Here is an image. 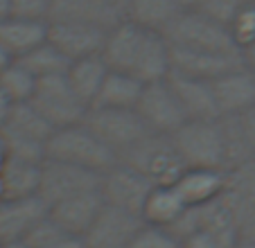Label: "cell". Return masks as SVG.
Returning <instances> with one entry per match:
<instances>
[{
  "instance_id": "f546056e",
  "label": "cell",
  "mask_w": 255,
  "mask_h": 248,
  "mask_svg": "<svg viewBox=\"0 0 255 248\" xmlns=\"http://www.w3.org/2000/svg\"><path fill=\"white\" fill-rule=\"evenodd\" d=\"M237 242V233H222V230H192L181 237V248H233Z\"/></svg>"
},
{
  "instance_id": "8fae6325",
  "label": "cell",
  "mask_w": 255,
  "mask_h": 248,
  "mask_svg": "<svg viewBox=\"0 0 255 248\" xmlns=\"http://www.w3.org/2000/svg\"><path fill=\"white\" fill-rule=\"evenodd\" d=\"M109 29L100 25L86 23L75 18H50L48 41L57 50H61L70 61H77L84 57L102 54Z\"/></svg>"
},
{
  "instance_id": "484cf974",
  "label": "cell",
  "mask_w": 255,
  "mask_h": 248,
  "mask_svg": "<svg viewBox=\"0 0 255 248\" xmlns=\"http://www.w3.org/2000/svg\"><path fill=\"white\" fill-rule=\"evenodd\" d=\"M183 9L181 0H129V18L154 32H165Z\"/></svg>"
},
{
  "instance_id": "836d02e7",
  "label": "cell",
  "mask_w": 255,
  "mask_h": 248,
  "mask_svg": "<svg viewBox=\"0 0 255 248\" xmlns=\"http://www.w3.org/2000/svg\"><path fill=\"white\" fill-rule=\"evenodd\" d=\"M57 0H14V16H25V18L36 20H50L54 11Z\"/></svg>"
},
{
  "instance_id": "e575fe53",
  "label": "cell",
  "mask_w": 255,
  "mask_h": 248,
  "mask_svg": "<svg viewBox=\"0 0 255 248\" xmlns=\"http://www.w3.org/2000/svg\"><path fill=\"white\" fill-rule=\"evenodd\" d=\"M237 122H240V129L244 133L246 142L251 144V149L255 151V106H251L246 113L237 115Z\"/></svg>"
},
{
  "instance_id": "603a6c76",
  "label": "cell",
  "mask_w": 255,
  "mask_h": 248,
  "mask_svg": "<svg viewBox=\"0 0 255 248\" xmlns=\"http://www.w3.org/2000/svg\"><path fill=\"white\" fill-rule=\"evenodd\" d=\"M109 70H111V68L104 61V57H102V54H93V57H84V59H77V61H70L66 77H68V81H70V86L75 88V93H77L88 106H93L97 95H100V88H102V84H104Z\"/></svg>"
},
{
  "instance_id": "ee69618b",
  "label": "cell",
  "mask_w": 255,
  "mask_h": 248,
  "mask_svg": "<svg viewBox=\"0 0 255 248\" xmlns=\"http://www.w3.org/2000/svg\"><path fill=\"white\" fill-rule=\"evenodd\" d=\"M0 248H27V244L20 239V242H9V244H2Z\"/></svg>"
},
{
  "instance_id": "2e32d148",
  "label": "cell",
  "mask_w": 255,
  "mask_h": 248,
  "mask_svg": "<svg viewBox=\"0 0 255 248\" xmlns=\"http://www.w3.org/2000/svg\"><path fill=\"white\" fill-rule=\"evenodd\" d=\"M52 18H75L111 29L129 18V0H57Z\"/></svg>"
},
{
  "instance_id": "ab89813d",
  "label": "cell",
  "mask_w": 255,
  "mask_h": 248,
  "mask_svg": "<svg viewBox=\"0 0 255 248\" xmlns=\"http://www.w3.org/2000/svg\"><path fill=\"white\" fill-rule=\"evenodd\" d=\"M7 147H5V140H2V135H0V172H2V167H5V162H7Z\"/></svg>"
},
{
  "instance_id": "6da1fadb",
  "label": "cell",
  "mask_w": 255,
  "mask_h": 248,
  "mask_svg": "<svg viewBox=\"0 0 255 248\" xmlns=\"http://www.w3.org/2000/svg\"><path fill=\"white\" fill-rule=\"evenodd\" d=\"M45 153H48L45 158L72 162V165L86 167L97 174L109 172L116 162H120V156L86 122L63 126V129H54L52 138L48 140Z\"/></svg>"
},
{
  "instance_id": "277c9868",
  "label": "cell",
  "mask_w": 255,
  "mask_h": 248,
  "mask_svg": "<svg viewBox=\"0 0 255 248\" xmlns=\"http://www.w3.org/2000/svg\"><path fill=\"white\" fill-rule=\"evenodd\" d=\"M120 160L138 169L154 185L174 183L188 167L172 135L154 133V131L144 135L138 144H133L129 151L122 153Z\"/></svg>"
},
{
  "instance_id": "f35d334b",
  "label": "cell",
  "mask_w": 255,
  "mask_h": 248,
  "mask_svg": "<svg viewBox=\"0 0 255 248\" xmlns=\"http://www.w3.org/2000/svg\"><path fill=\"white\" fill-rule=\"evenodd\" d=\"M244 61H246V66H251L255 70V43L244 50Z\"/></svg>"
},
{
  "instance_id": "7bdbcfd3",
  "label": "cell",
  "mask_w": 255,
  "mask_h": 248,
  "mask_svg": "<svg viewBox=\"0 0 255 248\" xmlns=\"http://www.w3.org/2000/svg\"><path fill=\"white\" fill-rule=\"evenodd\" d=\"M9 61H14V59H11V57H9V54H7V52H5V50L0 48V70H2V68H5V66H7V63H9Z\"/></svg>"
},
{
  "instance_id": "5b68a950",
  "label": "cell",
  "mask_w": 255,
  "mask_h": 248,
  "mask_svg": "<svg viewBox=\"0 0 255 248\" xmlns=\"http://www.w3.org/2000/svg\"><path fill=\"white\" fill-rule=\"evenodd\" d=\"M34 106L43 113V118L52 124L54 129L72 126L86 120L91 106L75 93L66 75H54L39 79L32 100Z\"/></svg>"
},
{
  "instance_id": "ac0fdd59",
  "label": "cell",
  "mask_w": 255,
  "mask_h": 248,
  "mask_svg": "<svg viewBox=\"0 0 255 248\" xmlns=\"http://www.w3.org/2000/svg\"><path fill=\"white\" fill-rule=\"evenodd\" d=\"M45 212H48V205L39 196L2 199L0 201V246L25 239V235L41 217H45Z\"/></svg>"
},
{
  "instance_id": "7a4b0ae2",
  "label": "cell",
  "mask_w": 255,
  "mask_h": 248,
  "mask_svg": "<svg viewBox=\"0 0 255 248\" xmlns=\"http://www.w3.org/2000/svg\"><path fill=\"white\" fill-rule=\"evenodd\" d=\"M169 45L199 52H242L233 41L228 25L215 20L203 9H183L165 29Z\"/></svg>"
},
{
  "instance_id": "7402d4cb",
  "label": "cell",
  "mask_w": 255,
  "mask_h": 248,
  "mask_svg": "<svg viewBox=\"0 0 255 248\" xmlns=\"http://www.w3.org/2000/svg\"><path fill=\"white\" fill-rule=\"evenodd\" d=\"M185 212H188V203L183 201V196L178 194L174 183L154 185L142 205L144 224L158 226V228H169V230L181 221V217Z\"/></svg>"
},
{
  "instance_id": "cb8c5ba5",
  "label": "cell",
  "mask_w": 255,
  "mask_h": 248,
  "mask_svg": "<svg viewBox=\"0 0 255 248\" xmlns=\"http://www.w3.org/2000/svg\"><path fill=\"white\" fill-rule=\"evenodd\" d=\"M41 165L43 162H32L23 158L7 156V162L0 181L5 187V199H29V196H39L41 185Z\"/></svg>"
},
{
  "instance_id": "d4e9b609",
  "label": "cell",
  "mask_w": 255,
  "mask_h": 248,
  "mask_svg": "<svg viewBox=\"0 0 255 248\" xmlns=\"http://www.w3.org/2000/svg\"><path fill=\"white\" fill-rule=\"evenodd\" d=\"M144 84L138 77L122 70H109L93 106H113V109H135Z\"/></svg>"
},
{
  "instance_id": "60d3db41",
  "label": "cell",
  "mask_w": 255,
  "mask_h": 248,
  "mask_svg": "<svg viewBox=\"0 0 255 248\" xmlns=\"http://www.w3.org/2000/svg\"><path fill=\"white\" fill-rule=\"evenodd\" d=\"M233 248H255V242H253V239H242V237H237V242L233 244Z\"/></svg>"
},
{
  "instance_id": "9c48e42d",
  "label": "cell",
  "mask_w": 255,
  "mask_h": 248,
  "mask_svg": "<svg viewBox=\"0 0 255 248\" xmlns=\"http://www.w3.org/2000/svg\"><path fill=\"white\" fill-rule=\"evenodd\" d=\"M154 183L147 176L133 169L127 162H116L109 172L102 174L100 192L104 196V203L122 208V210L135 212L142 217V205L149 196Z\"/></svg>"
},
{
  "instance_id": "3957f363",
  "label": "cell",
  "mask_w": 255,
  "mask_h": 248,
  "mask_svg": "<svg viewBox=\"0 0 255 248\" xmlns=\"http://www.w3.org/2000/svg\"><path fill=\"white\" fill-rule=\"evenodd\" d=\"M52 133L54 126L43 118V113L32 102L14 104L5 129L0 131L7 153L11 158H23V160L32 162L45 160V156H48L45 149H48V140L52 138Z\"/></svg>"
},
{
  "instance_id": "b9f144b4",
  "label": "cell",
  "mask_w": 255,
  "mask_h": 248,
  "mask_svg": "<svg viewBox=\"0 0 255 248\" xmlns=\"http://www.w3.org/2000/svg\"><path fill=\"white\" fill-rule=\"evenodd\" d=\"M203 2H206V0H181V5H183L185 9H199Z\"/></svg>"
},
{
  "instance_id": "7c38bea8",
  "label": "cell",
  "mask_w": 255,
  "mask_h": 248,
  "mask_svg": "<svg viewBox=\"0 0 255 248\" xmlns=\"http://www.w3.org/2000/svg\"><path fill=\"white\" fill-rule=\"evenodd\" d=\"M149 32L151 29L133 23L131 18L113 25L106 32V41H104V48H102V57L109 63V68L131 75L135 63H138V57L142 52L144 41H147Z\"/></svg>"
},
{
  "instance_id": "8d00e7d4",
  "label": "cell",
  "mask_w": 255,
  "mask_h": 248,
  "mask_svg": "<svg viewBox=\"0 0 255 248\" xmlns=\"http://www.w3.org/2000/svg\"><path fill=\"white\" fill-rule=\"evenodd\" d=\"M240 237L242 239H253L255 242V221H249V224L240 226Z\"/></svg>"
},
{
  "instance_id": "5bb4252c",
  "label": "cell",
  "mask_w": 255,
  "mask_h": 248,
  "mask_svg": "<svg viewBox=\"0 0 255 248\" xmlns=\"http://www.w3.org/2000/svg\"><path fill=\"white\" fill-rule=\"evenodd\" d=\"M104 208V196L100 190H88L82 194L68 196V199L59 201V203L50 205L48 215L54 219V224L63 230V233L72 235V237H84L86 230L93 226L97 215Z\"/></svg>"
},
{
  "instance_id": "30bf717a",
  "label": "cell",
  "mask_w": 255,
  "mask_h": 248,
  "mask_svg": "<svg viewBox=\"0 0 255 248\" xmlns=\"http://www.w3.org/2000/svg\"><path fill=\"white\" fill-rule=\"evenodd\" d=\"M142 226L144 219L140 215L104 203L97 219L82 237L84 248H129Z\"/></svg>"
},
{
  "instance_id": "52a82bcc",
  "label": "cell",
  "mask_w": 255,
  "mask_h": 248,
  "mask_svg": "<svg viewBox=\"0 0 255 248\" xmlns=\"http://www.w3.org/2000/svg\"><path fill=\"white\" fill-rule=\"evenodd\" d=\"M100 183L102 174L72 165V162L45 158L43 165H41L39 199L50 208V205L68 199V196L82 194L88 190H100Z\"/></svg>"
},
{
  "instance_id": "ba28073f",
  "label": "cell",
  "mask_w": 255,
  "mask_h": 248,
  "mask_svg": "<svg viewBox=\"0 0 255 248\" xmlns=\"http://www.w3.org/2000/svg\"><path fill=\"white\" fill-rule=\"evenodd\" d=\"M135 111L154 133L172 135L174 131H178L188 122V115H185L183 106L178 102L169 79L144 84L140 100L135 104Z\"/></svg>"
},
{
  "instance_id": "ffe728a7",
  "label": "cell",
  "mask_w": 255,
  "mask_h": 248,
  "mask_svg": "<svg viewBox=\"0 0 255 248\" xmlns=\"http://www.w3.org/2000/svg\"><path fill=\"white\" fill-rule=\"evenodd\" d=\"M48 27L50 20H36L11 14L0 20V48L11 59H20L48 41Z\"/></svg>"
},
{
  "instance_id": "4fadbf2b",
  "label": "cell",
  "mask_w": 255,
  "mask_h": 248,
  "mask_svg": "<svg viewBox=\"0 0 255 248\" xmlns=\"http://www.w3.org/2000/svg\"><path fill=\"white\" fill-rule=\"evenodd\" d=\"M212 88L222 118H237L255 106V70L246 63L212 79Z\"/></svg>"
},
{
  "instance_id": "4dcf8cb0",
  "label": "cell",
  "mask_w": 255,
  "mask_h": 248,
  "mask_svg": "<svg viewBox=\"0 0 255 248\" xmlns=\"http://www.w3.org/2000/svg\"><path fill=\"white\" fill-rule=\"evenodd\" d=\"M233 41L237 43V48L244 52L249 45L255 43V2L246 5L235 18L228 23Z\"/></svg>"
},
{
  "instance_id": "8992f818",
  "label": "cell",
  "mask_w": 255,
  "mask_h": 248,
  "mask_svg": "<svg viewBox=\"0 0 255 248\" xmlns=\"http://www.w3.org/2000/svg\"><path fill=\"white\" fill-rule=\"evenodd\" d=\"M84 122L104 140L118 156L129 151L147 133H151L135 109H113V106H91Z\"/></svg>"
},
{
  "instance_id": "d6986e66",
  "label": "cell",
  "mask_w": 255,
  "mask_h": 248,
  "mask_svg": "<svg viewBox=\"0 0 255 248\" xmlns=\"http://www.w3.org/2000/svg\"><path fill=\"white\" fill-rule=\"evenodd\" d=\"M178 194L183 196L188 208L217 201L226 192L228 172L217 167H185L183 174L174 181Z\"/></svg>"
},
{
  "instance_id": "9a60e30c",
  "label": "cell",
  "mask_w": 255,
  "mask_h": 248,
  "mask_svg": "<svg viewBox=\"0 0 255 248\" xmlns=\"http://www.w3.org/2000/svg\"><path fill=\"white\" fill-rule=\"evenodd\" d=\"M244 63V52H199V50L172 48V72L208 81L226 75Z\"/></svg>"
},
{
  "instance_id": "74e56055",
  "label": "cell",
  "mask_w": 255,
  "mask_h": 248,
  "mask_svg": "<svg viewBox=\"0 0 255 248\" xmlns=\"http://www.w3.org/2000/svg\"><path fill=\"white\" fill-rule=\"evenodd\" d=\"M11 11H14V0H0V20L11 16Z\"/></svg>"
},
{
  "instance_id": "1f68e13d",
  "label": "cell",
  "mask_w": 255,
  "mask_h": 248,
  "mask_svg": "<svg viewBox=\"0 0 255 248\" xmlns=\"http://www.w3.org/2000/svg\"><path fill=\"white\" fill-rule=\"evenodd\" d=\"M63 237H68V233H63V230L54 224L52 217L45 212V217H41V219L32 226V230L25 235L23 242L27 244V248H45Z\"/></svg>"
},
{
  "instance_id": "d590c367",
  "label": "cell",
  "mask_w": 255,
  "mask_h": 248,
  "mask_svg": "<svg viewBox=\"0 0 255 248\" xmlns=\"http://www.w3.org/2000/svg\"><path fill=\"white\" fill-rule=\"evenodd\" d=\"M11 109H14V102H11L5 93L0 91V131L5 129V124H7V120H9Z\"/></svg>"
},
{
  "instance_id": "e0dca14e",
  "label": "cell",
  "mask_w": 255,
  "mask_h": 248,
  "mask_svg": "<svg viewBox=\"0 0 255 248\" xmlns=\"http://www.w3.org/2000/svg\"><path fill=\"white\" fill-rule=\"evenodd\" d=\"M167 79H169V84H172L181 106H183L188 120L222 118L219 106H217L212 81L199 79V77H190V75H181V72H172Z\"/></svg>"
},
{
  "instance_id": "44dd1931",
  "label": "cell",
  "mask_w": 255,
  "mask_h": 248,
  "mask_svg": "<svg viewBox=\"0 0 255 248\" xmlns=\"http://www.w3.org/2000/svg\"><path fill=\"white\" fill-rule=\"evenodd\" d=\"M222 196L240 226L255 221V156L228 169V185Z\"/></svg>"
},
{
  "instance_id": "d6a6232c",
  "label": "cell",
  "mask_w": 255,
  "mask_h": 248,
  "mask_svg": "<svg viewBox=\"0 0 255 248\" xmlns=\"http://www.w3.org/2000/svg\"><path fill=\"white\" fill-rule=\"evenodd\" d=\"M251 2H255V0H206L199 9H203L208 16H212L219 23L228 25Z\"/></svg>"
},
{
  "instance_id": "f1b7e54d",
  "label": "cell",
  "mask_w": 255,
  "mask_h": 248,
  "mask_svg": "<svg viewBox=\"0 0 255 248\" xmlns=\"http://www.w3.org/2000/svg\"><path fill=\"white\" fill-rule=\"evenodd\" d=\"M129 248H181V239L169 228L144 224L133 237V242L129 244Z\"/></svg>"
},
{
  "instance_id": "4316f807",
  "label": "cell",
  "mask_w": 255,
  "mask_h": 248,
  "mask_svg": "<svg viewBox=\"0 0 255 248\" xmlns=\"http://www.w3.org/2000/svg\"><path fill=\"white\" fill-rule=\"evenodd\" d=\"M20 61L29 72H32L36 79H45V77H54V75H66L68 66H70V59L57 50L50 41L41 43L39 48H34L32 52H27L25 57L16 59Z\"/></svg>"
},
{
  "instance_id": "83f0119b",
  "label": "cell",
  "mask_w": 255,
  "mask_h": 248,
  "mask_svg": "<svg viewBox=\"0 0 255 248\" xmlns=\"http://www.w3.org/2000/svg\"><path fill=\"white\" fill-rule=\"evenodd\" d=\"M39 79L27 70L20 61H9L2 70H0V91L5 93L14 104L20 102H29L34 97Z\"/></svg>"
}]
</instances>
